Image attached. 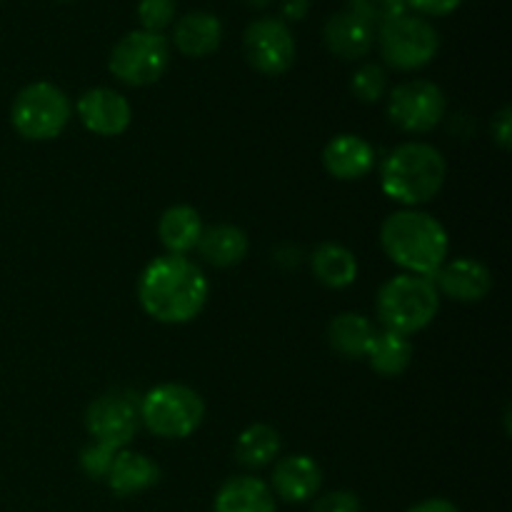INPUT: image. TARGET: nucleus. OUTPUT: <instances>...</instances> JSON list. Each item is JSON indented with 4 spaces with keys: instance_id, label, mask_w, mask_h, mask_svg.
I'll return each instance as SVG.
<instances>
[{
    "instance_id": "nucleus-1",
    "label": "nucleus",
    "mask_w": 512,
    "mask_h": 512,
    "mask_svg": "<svg viewBox=\"0 0 512 512\" xmlns=\"http://www.w3.org/2000/svg\"><path fill=\"white\" fill-rule=\"evenodd\" d=\"M210 285L198 263L185 255H160L145 265L138 280V300L145 313L165 325L198 318L208 303Z\"/></svg>"
},
{
    "instance_id": "nucleus-2",
    "label": "nucleus",
    "mask_w": 512,
    "mask_h": 512,
    "mask_svg": "<svg viewBox=\"0 0 512 512\" xmlns=\"http://www.w3.org/2000/svg\"><path fill=\"white\" fill-rule=\"evenodd\" d=\"M380 245L395 265L420 278L430 280L440 265L448 263V230L433 215L413 208L385 218L380 228Z\"/></svg>"
},
{
    "instance_id": "nucleus-3",
    "label": "nucleus",
    "mask_w": 512,
    "mask_h": 512,
    "mask_svg": "<svg viewBox=\"0 0 512 512\" xmlns=\"http://www.w3.org/2000/svg\"><path fill=\"white\" fill-rule=\"evenodd\" d=\"M448 175L443 153L430 143H403L388 153L380 168V185L400 205H423L440 193Z\"/></svg>"
},
{
    "instance_id": "nucleus-4",
    "label": "nucleus",
    "mask_w": 512,
    "mask_h": 512,
    "mask_svg": "<svg viewBox=\"0 0 512 512\" xmlns=\"http://www.w3.org/2000/svg\"><path fill=\"white\" fill-rule=\"evenodd\" d=\"M440 310V293L428 278L420 275H395L378 290L375 313L385 330L413 335L428 328Z\"/></svg>"
},
{
    "instance_id": "nucleus-5",
    "label": "nucleus",
    "mask_w": 512,
    "mask_h": 512,
    "mask_svg": "<svg viewBox=\"0 0 512 512\" xmlns=\"http://www.w3.org/2000/svg\"><path fill=\"white\" fill-rule=\"evenodd\" d=\"M205 403L193 388L163 383L140 398V425L165 440H183L203 425Z\"/></svg>"
},
{
    "instance_id": "nucleus-6",
    "label": "nucleus",
    "mask_w": 512,
    "mask_h": 512,
    "mask_svg": "<svg viewBox=\"0 0 512 512\" xmlns=\"http://www.w3.org/2000/svg\"><path fill=\"white\" fill-rule=\"evenodd\" d=\"M73 105L70 98L48 80L30 83L15 95L13 108H10V120L18 130L20 138L25 140H53L68 128Z\"/></svg>"
},
{
    "instance_id": "nucleus-7",
    "label": "nucleus",
    "mask_w": 512,
    "mask_h": 512,
    "mask_svg": "<svg viewBox=\"0 0 512 512\" xmlns=\"http://www.w3.org/2000/svg\"><path fill=\"white\" fill-rule=\"evenodd\" d=\"M170 65V40L163 33L133 30L115 43L108 68L120 83L145 88L158 83Z\"/></svg>"
},
{
    "instance_id": "nucleus-8",
    "label": "nucleus",
    "mask_w": 512,
    "mask_h": 512,
    "mask_svg": "<svg viewBox=\"0 0 512 512\" xmlns=\"http://www.w3.org/2000/svg\"><path fill=\"white\" fill-rule=\"evenodd\" d=\"M375 40L380 45V55L395 70H420L435 60L440 50V35L420 15H400L378 28Z\"/></svg>"
},
{
    "instance_id": "nucleus-9",
    "label": "nucleus",
    "mask_w": 512,
    "mask_h": 512,
    "mask_svg": "<svg viewBox=\"0 0 512 512\" xmlns=\"http://www.w3.org/2000/svg\"><path fill=\"white\" fill-rule=\"evenodd\" d=\"M448 100L433 80H405L388 95L390 123L403 133H428L445 118Z\"/></svg>"
},
{
    "instance_id": "nucleus-10",
    "label": "nucleus",
    "mask_w": 512,
    "mask_h": 512,
    "mask_svg": "<svg viewBox=\"0 0 512 512\" xmlns=\"http://www.w3.org/2000/svg\"><path fill=\"white\" fill-rule=\"evenodd\" d=\"M140 398L130 390H108L85 410V430L98 443L123 450L138 435Z\"/></svg>"
},
{
    "instance_id": "nucleus-11",
    "label": "nucleus",
    "mask_w": 512,
    "mask_h": 512,
    "mask_svg": "<svg viewBox=\"0 0 512 512\" xmlns=\"http://www.w3.org/2000/svg\"><path fill=\"white\" fill-rule=\"evenodd\" d=\"M243 50L258 73L283 75L295 63L293 30L280 18H258L245 28Z\"/></svg>"
},
{
    "instance_id": "nucleus-12",
    "label": "nucleus",
    "mask_w": 512,
    "mask_h": 512,
    "mask_svg": "<svg viewBox=\"0 0 512 512\" xmlns=\"http://www.w3.org/2000/svg\"><path fill=\"white\" fill-rule=\"evenodd\" d=\"M78 118L85 128L103 138H115L130 128L133 108L128 98L113 88H90L78 100Z\"/></svg>"
},
{
    "instance_id": "nucleus-13",
    "label": "nucleus",
    "mask_w": 512,
    "mask_h": 512,
    "mask_svg": "<svg viewBox=\"0 0 512 512\" xmlns=\"http://www.w3.org/2000/svg\"><path fill=\"white\" fill-rule=\"evenodd\" d=\"M438 293L458 303H480L493 290V273L485 263L475 258H458L440 265L430 278Z\"/></svg>"
},
{
    "instance_id": "nucleus-14",
    "label": "nucleus",
    "mask_w": 512,
    "mask_h": 512,
    "mask_svg": "<svg viewBox=\"0 0 512 512\" xmlns=\"http://www.w3.org/2000/svg\"><path fill=\"white\" fill-rule=\"evenodd\" d=\"M323 485V470L310 455H288L273 468V493L285 503H308Z\"/></svg>"
},
{
    "instance_id": "nucleus-15",
    "label": "nucleus",
    "mask_w": 512,
    "mask_h": 512,
    "mask_svg": "<svg viewBox=\"0 0 512 512\" xmlns=\"http://www.w3.org/2000/svg\"><path fill=\"white\" fill-rule=\"evenodd\" d=\"M328 175L338 180H360L375 168V148L360 135H335L323 150Z\"/></svg>"
},
{
    "instance_id": "nucleus-16",
    "label": "nucleus",
    "mask_w": 512,
    "mask_h": 512,
    "mask_svg": "<svg viewBox=\"0 0 512 512\" xmlns=\"http://www.w3.org/2000/svg\"><path fill=\"white\" fill-rule=\"evenodd\" d=\"M323 40L330 53L338 58L360 60L373 50L375 30L350 10H340L325 20Z\"/></svg>"
},
{
    "instance_id": "nucleus-17",
    "label": "nucleus",
    "mask_w": 512,
    "mask_h": 512,
    "mask_svg": "<svg viewBox=\"0 0 512 512\" xmlns=\"http://www.w3.org/2000/svg\"><path fill=\"white\" fill-rule=\"evenodd\" d=\"M223 43V23L218 15L193 10L173 25V45L188 58H205Z\"/></svg>"
},
{
    "instance_id": "nucleus-18",
    "label": "nucleus",
    "mask_w": 512,
    "mask_h": 512,
    "mask_svg": "<svg viewBox=\"0 0 512 512\" xmlns=\"http://www.w3.org/2000/svg\"><path fill=\"white\" fill-rule=\"evenodd\" d=\"M108 488L120 498H130V495H140L158 485L160 468L143 453H133V450H118L113 465L108 473Z\"/></svg>"
},
{
    "instance_id": "nucleus-19",
    "label": "nucleus",
    "mask_w": 512,
    "mask_h": 512,
    "mask_svg": "<svg viewBox=\"0 0 512 512\" xmlns=\"http://www.w3.org/2000/svg\"><path fill=\"white\" fill-rule=\"evenodd\" d=\"M198 253L205 263L215 265V268H233V265L243 263L248 255L250 240L243 228L230 223H218L203 228L198 240Z\"/></svg>"
},
{
    "instance_id": "nucleus-20",
    "label": "nucleus",
    "mask_w": 512,
    "mask_h": 512,
    "mask_svg": "<svg viewBox=\"0 0 512 512\" xmlns=\"http://www.w3.org/2000/svg\"><path fill=\"white\" fill-rule=\"evenodd\" d=\"M213 512H275L273 490L260 478L238 475L218 490Z\"/></svg>"
},
{
    "instance_id": "nucleus-21",
    "label": "nucleus",
    "mask_w": 512,
    "mask_h": 512,
    "mask_svg": "<svg viewBox=\"0 0 512 512\" xmlns=\"http://www.w3.org/2000/svg\"><path fill=\"white\" fill-rule=\"evenodd\" d=\"M203 220L193 205H173L160 215L158 238L170 255H185L198 245Z\"/></svg>"
},
{
    "instance_id": "nucleus-22",
    "label": "nucleus",
    "mask_w": 512,
    "mask_h": 512,
    "mask_svg": "<svg viewBox=\"0 0 512 512\" xmlns=\"http://www.w3.org/2000/svg\"><path fill=\"white\" fill-rule=\"evenodd\" d=\"M375 325L360 313H340L328 325V343L348 360H363L375 338Z\"/></svg>"
},
{
    "instance_id": "nucleus-23",
    "label": "nucleus",
    "mask_w": 512,
    "mask_h": 512,
    "mask_svg": "<svg viewBox=\"0 0 512 512\" xmlns=\"http://www.w3.org/2000/svg\"><path fill=\"white\" fill-rule=\"evenodd\" d=\"M310 268L318 283L333 290L348 288L358 278V260L338 243H320L310 255Z\"/></svg>"
},
{
    "instance_id": "nucleus-24",
    "label": "nucleus",
    "mask_w": 512,
    "mask_h": 512,
    "mask_svg": "<svg viewBox=\"0 0 512 512\" xmlns=\"http://www.w3.org/2000/svg\"><path fill=\"white\" fill-rule=\"evenodd\" d=\"M365 360L383 378H398L413 363V343L408 340V335L383 328L375 333Z\"/></svg>"
},
{
    "instance_id": "nucleus-25",
    "label": "nucleus",
    "mask_w": 512,
    "mask_h": 512,
    "mask_svg": "<svg viewBox=\"0 0 512 512\" xmlns=\"http://www.w3.org/2000/svg\"><path fill=\"white\" fill-rule=\"evenodd\" d=\"M280 455V433L273 425L255 423L240 433L238 445H235V458L243 468L260 470L268 468Z\"/></svg>"
},
{
    "instance_id": "nucleus-26",
    "label": "nucleus",
    "mask_w": 512,
    "mask_h": 512,
    "mask_svg": "<svg viewBox=\"0 0 512 512\" xmlns=\"http://www.w3.org/2000/svg\"><path fill=\"white\" fill-rule=\"evenodd\" d=\"M350 90L360 103H378L388 93V73L378 63L360 65L350 80Z\"/></svg>"
},
{
    "instance_id": "nucleus-27",
    "label": "nucleus",
    "mask_w": 512,
    "mask_h": 512,
    "mask_svg": "<svg viewBox=\"0 0 512 512\" xmlns=\"http://www.w3.org/2000/svg\"><path fill=\"white\" fill-rule=\"evenodd\" d=\"M348 10L375 30L408 13V5L405 0H350Z\"/></svg>"
},
{
    "instance_id": "nucleus-28",
    "label": "nucleus",
    "mask_w": 512,
    "mask_h": 512,
    "mask_svg": "<svg viewBox=\"0 0 512 512\" xmlns=\"http://www.w3.org/2000/svg\"><path fill=\"white\" fill-rule=\"evenodd\" d=\"M178 13V3L175 0H140L138 3V20L148 33H163L170 28Z\"/></svg>"
},
{
    "instance_id": "nucleus-29",
    "label": "nucleus",
    "mask_w": 512,
    "mask_h": 512,
    "mask_svg": "<svg viewBox=\"0 0 512 512\" xmlns=\"http://www.w3.org/2000/svg\"><path fill=\"white\" fill-rule=\"evenodd\" d=\"M115 455H118V450L93 440V443H90L88 448H83V453H80V470H83L90 480H105L108 478Z\"/></svg>"
},
{
    "instance_id": "nucleus-30",
    "label": "nucleus",
    "mask_w": 512,
    "mask_h": 512,
    "mask_svg": "<svg viewBox=\"0 0 512 512\" xmlns=\"http://www.w3.org/2000/svg\"><path fill=\"white\" fill-rule=\"evenodd\" d=\"M310 512H360V500L358 495L348 493V490H333V493L315 500Z\"/></svg>"
},
{
    "instance_id": "nucleus-31",
    "label": "nucleus",
    "mask_w": 512,
    "mask_h": 512,
    "mask_svg": "<svg viewBox=\"0 0 512 512\" xmlns=\"http://www.w3.org/2000/svg\"><path fill=\"white\" fill-rule=\"evenodd\" d=\"M460 3L463 0H405L408 8H413L420 15H428V18H443V15L455 13Z\"/></svg>"
},
{
    "instance_id": "nucleus-32",
    "label": "nucleus",
    "mask_w": 512,
    "mask_h": 512,
    "mask_svg": "<svg viewBox=\"0 0 512 512\" xmlns=\"http://www.w3.org/2000/svg\"><path fill=\"white\" fill-rule=\"evenodd\" d=\"M493 140L503 150L512 148V110H510V105L500 108V113L493 118Z\"/></svg>"
},
{
    "instance_id": "nucleus-33",
    "label": "nucleus",
    "mask_w": 512,
    "mask_h": 512,
    "mask_svg": "<svg viewBox=\"0 0 512 512\" xmlns=\"http://www.w3.org/2000/svg\"><path fill=\"white\" fill-rule=\"evenodd\" d=\"M310 13V0H283L280 3V15H283V23H300V20L308 18Z\"/></svg>"
},
{
    "instance_id": "nucleus-34",
    "label": "nucleus",
    "mask_w": 512,
    "mask_h": 512,
    "mask_svg": "<svg viewBox=\"0 0 512 512\" xmlns=\"http://www.w3.org/2000/svg\"><path fill=\"white\" fill-rule=\"evenodd\" d=\"M408 512H460L458 505H453L450 500L445 498H428L423 503L413 505Z\"/></svg>"
},
{
    "instance_id": "nucleus-35",
    "label": "nucleus",
    "mask_w": 512,
    "mask_h": 512,
    "mask_svg": "<svg viewBox=\"0 0 512 512\" xmlns=\"http://www.w3.org/2000/svg\"><path fill=\"white\" fill-rule=\"evenodd\" d=\"M245 3H248L250 8H268V5L273 3V0H245Z\"/></svg>"
}]
</instances>
